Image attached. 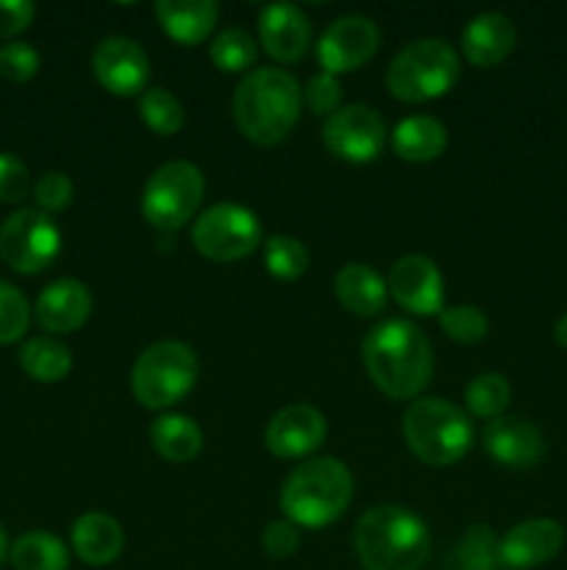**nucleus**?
<instances>
[{
  "instance_id": "1",
  "label": "nucleus",
  "mask_w": 567,
  "mask_h": 570,
  "mask_svg": "<svg viewBox=\"0 0 567 570\" xmlns=\"http://www.w3.org/2000/svg\"><path fill=\"white\" fill-rule=\"evenodd\" d=\"M367 376L387 399L409 401L426 390L434 351L426 334L409 321H384L361 343Z\"/></svg>"
},
{
  "instance_id": "2",
  "label": "nucleus",
  "mask_w": 567,
  "mask_h": 570,
  "mask_svg": "<svg viewBox=\"0 0 567 570\" xmlns=\"http://www.w3.org/2000/svg\"><path fill=\"white\" fill-rule=\"evenodd\" d=\"M300 106H304L300 83L281 67H261L248 72L231 98L239 134L256 145L284 142L298 122Z\"/></svg>"
},
{
  "instance_id": "23",
  "label": "nucleus",
  "mask_w": 567,
  "mask_h": 570,
  "mask_svg": "<svg viewBox=\"0 0 567 570\" xmlns=\"http://www.w3.org/2000/svg\"><path fill=\"white\" fill-rule=\"evenodd\" d=\"M334 289H337L339 304L359 317H372L384 312L389 298L387 282L372 267L361 265V262L345 265L337 273V278H334Z\"/></svg>"
},
{
  "instance_id": "5",
  "label": "nucleus",
  "mask_w": 567,
  "mask_h": 570,
  "mask_svg": "<svg viewBox=\"0 0 567 570\" xmlns=\"http://www.w3.org/2000/svg\"><path fill=\"white\" fill-rule=\"evenodd\" d=\"M404 438L411 454L431 468L456 465L472 449V423L445 399H417L404 415Z\"/></svg>"
},
{
  "instance_id": "41",
  "label": "nucleus",
  "mask_w": 567,
  "mask_h": 570,
  "mask_svg": "<svg viewBox=\"0 0 567 570\" xmlns=\"http://www.w3.org/2000/svg\"><path fill=\"white\" fill-rule=\"evenodd\" d=\"M554 337H556V343L561 345V348H567V312L559 317V321H556Z\"/></svg>"
},
{
  "instance_id": "3",
  "label": "nucleus",
  "mask_w": 567,
  "mask_h": 570,
  "mask_svg": "<svg viewBox=\"0 0 567 570\" xmlns=\"http://www.w3.org/2000/svg\"><path fill=\"white\" fill-rule=\"evenodd\" d=\"M354 549L367 570H420L431 554V534L406 507H372L354 529Z\"/></svg>"
},
{
  "instance_id": "37",
  "label": "nucleus",
  "mask_w": 567,
  "mask_h": 570,
  "mask_svg": "<svg viewBox=\"0 0 567 570\" xmlns=\"http://www.w3.org/2000/svg\"><path fill=\"white\" fill-rule=\"evenodd\" d=\"M31 193V173L14 154H0V204H20Z\"/></svg>"
},
{
  "instance_id": "24",
  "label": "nucleus",
  "mask_w": 567,
  "mask_h": 570,
  "mask_svg": "<svg viewBox=\"0 0 567 570\" xmlns=\"http://www.w3.org/2000/svg\"><path fill=\"white\" fill-rule=\"evenodd\" d=\"M445 145H448V131L442 122L428 115L406 117L392 131L395 156H400L404 161H415V165L439 159Z\"/></svg>"
},
{
  "instance_id": "26",
  "label": "nucleus",
  "mask_w": 567,
  "mask_h": 570,
  "mask_svg": "<svg viewBox=\"0 0 567 570\" xmlns=\"http://www.w3.org/2000/svg\"><path fill=\"white\" fill-rule=\"evenodd\" d=\"M20 367L42 384H56L67 379L72 371V354L61 340L53 337H33L20 348Z\"/></svg>"
},
{
  "instance_id": "20",
  "label": "nucleus",
  "mask_w": 567,
  "mask_h": 570,
  "mask_svg": "<svg viewBox=\"0 0 567 570\" xmlns=\"http://www.w3.org/2000/svg\"><path fill=\"white\" fill-rule=\"evenodd\" d=\"M517 45L515 22L500 11H487V14L472 17L461 31V56L472 67H495L511 56Z\"/></svg>"
},
{
  "instance_id": "22",
  "label": "nucleus",
  "mask_w": 567,
  "mask_h": 570,
  "mask_svg": "<svg viewBox=\"0 0 567 570\" xmlns=\"http://www.w3.org/2000/svg\"><path fill=\"white\" fill-rule=\"evenodd\" d=\"M122 543L126 538H122L120 523L106 512H87L72 527V551L78 560L92 568L111 566L120 557Z\"/></svg>"
},
{
  "instance_id": "38",
  "label": "nucleus",
  "mask_w": 567,
  "mask_h": 570,
  "mask_svg": "<svg viewBox=\"0 0 567 570\" xmlns=\"http://www.w3.org/2000/svg\"><path fill=\"white\" fill-rule=\"evenodd\" d=\"M304 98L315 115L331 117L334 111H339V104H342V83H339V78L331 76V72H317V76H311V81L306 83Z\"/></svg>"
},
{
  "instance_id": "7",
  "label": "nucleus",
  "mask_w": 567,
  "mask_h": 570,
  "mask_svg": "<svg viewBox=\"0 0 567 570\" xmlns=\"http://www.w3.org/2000/svg\"><path fill=\"white\" fill-rule=\"evenodd\" d=\"M198 382V356L187 343L161 340L137 356L131 371L133 399L145 410H167L187 399Z\"/></svg>"
},
{
  "instance_id": "6",
  "label": "nucleus",
  "mask_w": 567,
  "mask_h": 570,
  "mask_svg": "<svg viewBox=\"0 0 567 570\" xmlns=\"http://www.w3.org/2000/svg\"><path fill=\"white\" fill-rule=\"evenodd\" d=\"M461 72L459 53L445 39L411 42L389 61L387 89L404 104H426L456 87Z\"/></svg>"
},
{
  "instance_id": "10",
  "label": "nucleus",
  "mask_w": 567,
  "mask_h": 570,
  "mask_svg": "<svg viewBox=\"0 0 567 570\" xmlns=\"http://www.w3.org/2000/svg\"><path fill=\"white\" fill-rule=\"evenodd\" d=\"M59 228L39 209H17L0 226V259L22 276L44 271L59 256Z\"/></svg>"
},
{
  "instance_id": "34",
  "label": "nucleus",
  "mask_w": 567,
  "mask_h": 570,
  "mask_svg": "<svg viewBox=\"0 0 567 570\" xmlns=\"http://www.w3.org/2000/svg\"><path fill=\"white\" fill-rule=\"evenodd\" d=\"M439 326L450 340L461 345H476L489 334V321L478 306H448V309L442 306Z\"/></svg>"
},
{
  "instance_id": "40",
  "label": "nucleus",
  "mask_w": 567,
  "mask_h": 570,
  "mask_svg": "<svg viewBox=\"0 0 567 570\" xmlns=\"http://www.w3.org/2000/svg\"><path fill=\"white\" fill-rule=\"evenodd\" d=\"M37 17V6L31 0H0V37L11 39L26 31Z\"/></svg>"
},
{
  "instance_id": "17",
  "label": "nucleus",
  "mask_w": 567,
  "mask_h": 570,
  "mask_svg": "<svg viewBox=\"0 0 567 570\" xmlns=\"http://www.w3.org/2000/svg\"><path fill=\"white\" fill-rule=\"evenodd\" d=\"M565 546V529L550 518L517 523L498 540V562L509 570H531L554 560Z\"/></svg>"
},
{
  "instance_id": "42",
  "label": "nucleus",
  "mask_w": 567,
  "mask_h": 570,
  "mask_svg": "<svg viewBox=\"0 0 567 570\" xmlns=\"http://www.w3.org/2000/svg\"><path fill=\"white\" fill-rule=\"evenodd\" d=\"M9 538H6V529L0 527V566L6 562V557H9Z\"/></svg>"
},
{
  "instance_id": "11",
  "label": "nucleus",
  "mask_w": 567,
  "mask_h": 570,
  "mask_svg": "<svg viewBox=\"0 0 567 570\" xmlns=\"http://www.w3.org/2000/svg\"><path fill=\"white\" fill-rule=\"evenodd\" d=\"M322 142L337 159L365 165L378 159L387 142V122L365 104L339 106L322 126Z\"/></svg>"
},
{
  "instance_id": "39",
  "label": "nucleus",
  "mask_w": 567,
  "mask_h": 570,
  "mask_svg": "<svg viewBox=\"0 0 567 570\" xmlns=\"http://www.w3.org/2000/svg\"><path fill=\"white\" fill-rule=\"evenodd\" d=\"M261 546H265V551L272 560H289V557L298 551L300 534L298 529H295V523L272 521L270 527L261 532Z\"/></svg>"
},
{
  "instance_id": "25",
  "label": "nucleus",
  "mask_w": 567,
  "mask_h": 570,
  "mask_svg": "<svg viewBox=\"0 0 567 570\" xmlns=\"http://www.w3.org/2000/svg\"><path fill=\"white\" fill-rule=\"evenodd\" d=\"M150 445L167 462H192L203 449V434L198 423L187 415H161L150 423Z\"/></svg>"
},
{
  "instance_id": "27",
  "label": "nucleus",
  "mask_w": 567,
  "mask_h": 570,
  "mask_svg": "<svg viewBox=\"0 0 567 570\" xmlns=\"http://www.w3.org/2000/svg\"><path fill=\"white\" fill-rule=\"evenodd\" d=\"M14 570H67L70 551L56 534L26 532L9 551Z\"/></svg>"
},
{
  "instance_id": "12",
  "label": "nucleus",
  "mask_w": 567,
  "mask_h": 570,
  "mask_svg": "<svg viewBox=\"0 0 567 570\" xmlns=\"http://www.w3.org/2000/svg\"><path fill=\"white\" fill-rule=\"evenodd\" d=\"M378 45H381V33H378L376 22L361 14L339 17L322 31L320 42H317V61H320L322 72L339 76V72L365 67L376 56Z\"/></svg>"
},
{
  "instance_id": "18",
  "label": "nucleus",
  "mask_w": 567,
  "mask_h": 570,
  "mask_svg": "<svg viewBox=\"0 0 567 570\" xmlns=\"http://www.w3.org/2000/svg\"><path fill=\"white\" fill-rule=\"evenodd\" d=\"M261 48L281 65H295L311 45L309 17L292 3H270L259 14Z\"/></svg>"
},
{
  "instance_id": "32",
  "label": "nucleus",
  "mask_w": 567,
  "mask_h": 570,
  "mask_svg": "<svg viewBox=\"0 0 567 570\" xmlns=\"http://www.w3.org/2000/svg\"><path fill=\"white\" fill-rule=\"evenodd\" d=\"M265 265L278 282H298L309 271V250L300 239L276 234L265 243Z\"/></svg>"
},
{
  "instance_id": "21",
  "label": "nucleus",
  "mask_w": 567,
  "mask_h": 570,
  "mask_svg": "<svg viewBox=\"0 0 567 570\" xmlns=\"http://www.w3.org/2000/svg\"><path fill=\"white\" fill-rule=\"evenodd\" d=\"M156 17L167 37L189 48L211 37L220 20V6L215 0H159Z\"/></svg>"
},
{
  "instance_id": "31",
  "label": "nucleus",
  "mask_w": 567,
  "mask_h": 570,
  "mask_svg": "<svg viewBox=\"0 0 567 570\" xmlns=\"http://www.w3.org/2000/svg\"><path fill=\"white\" fill-rule=\"evenodd\" d=\"M139 115L142 122L159 137H172V134L181 131L183 126V106L167 89H145L142 98H139Z\"/></svg>"
},
{
  "instance_id": "35",
  "label": "nucleus",
  "mask_w": 567,
  "mask_h": 570,
  "mask_svg": "<svg viewBox=\"0 0 567 570\" xmlns=\"http://www.w3.org/2000/svg\"><path fill=\"white\" fill-rule=\"evenodd\" d=\"M39 53L28 42H9L0 48V76L11 83L31 81L39 72Z\"/></svg>"
},
{
  "instance_id": "14",
  "label": "nucleus",
  "mask_w": 567,
  "mask_h": 570,
  "mask_svg": "<svg viewBox=\"0 0 567 570\" xmlns=\"http://www.w3.org/2000/svg\"><path fill=\"white\" fill-rule=\"evenodd\" d=\"M387 289L395 298V304H400L411 315L426 317L442 312V273H439V267L428 256H400L392 265V271H389Z\"/></svg>"
},
{
  "instance_id": "28",
  "label": "nucleus",
  "mask_w": 567,
  "mask_h": 570,
  "mask_svg": "<svg viewBox=\"0 0 567 570\" xmlns=\"http://www.w3.org/2000/svg\"><path fill=\"white\" fill-rule=\"evenodd\" d=\"M498 538L484 523H472L450 551V570H498Z\"/></svg>"
},
{
  "instance_id": "4",
  "label": "nucleus",
  "mask_w": 567,
  "mask_h": 570,
  "mask_svg": "<svg viewBox=\"0 0 567 570\" xmlns=\"http://www.w3.org/2000/svg\"><path fill=\"white\" fill-rule=\"evenodd\" d=\"M354 501V476L345 462L317 456L295 468L281 488V512L289 523L322 529L339 521Z\"/></svg>"
},
{
  "instance_id": "36",
  "label": "nucleus",
  "mask_w": 567,
  "mask_h": 570,
  "mask_svg": "<svg viewBox=\"0 0 567 570\" xmlns=\"http://www.w3.org/2000/svg\"><path fill=\"white\" fill-rule=\"evenodd\" d=\"M33 200H37L39 212L53 215V212H64L72 204V181L59 170L44 173L33 187Z\"/></svg>"
},
{
  "instance_id": "9",
  "label": "nucleus",
  "mask_w": 567,
  "mask_h": 570,
  "mask_svg": "<svg viewBox=\"0 0 567 570\" xmlns=\"http://www.w3.org/2000/svg\"><path fill=\"white\" fill-rule=\"evenodd\" d=\"M192 245L211 262H239L261 245V223L248 206L217 204L195 220Z\"/></svg>"
},
{
  "instance_id": "19",
  "label": "nucleus",
  "mask_w": 567,
  "mask_h": 570,
  "mask_svg": "<svg viewBox=\"0 0 567 570\" xmlns=\"http://www.w3.org/2000/svg\"><path fill=\"white\" fill-rule=\"evenodd\" d=\"M92 295L76 278H59L39 293L33 304V317L50 334L78 332L89 321Z\"/></svg>"
},
{
  "instance_id": "29",
  "label": "nucleus",
  "mask_w": 567,
  "mask_h": 570,
  "mask_svg": "<svg viewBox=\"0 0 567 570\" xmlns=\"http://www.w3.org/2000/svg\"><path fill=\"white\" fill-rule=\"evenodd\" d=\"M256 56H259V48L245 28H226L209 45L211 65L220 67L222 72H245L253 67Z\"/></svg>"
},
{
  "instance_id": "33",
  "label": "nucleus",
  "mask_w": 567,
  "mask_h": 570,
  "mask_svg": "<svg viewBox=\"0 0 567 570\" xmlns=\"http://www.w3.org/2000/svg\"><path fill=\"white\" fill-rule=\"evenodd\" d=\"M31 326V306L14 284L0 278V345L22 340Z\"/></svg>"
},
{
  "instance_id": "13",
  "label": "nucleus",
  "mask_w": 567,
  "mask_h": 570,
  "mask_svg": "<svg viewBox=\"0 0 567 570\" xmlns=\"http://www.w3.org/2000/svg\"><path fill=\"white\" fill-rule=\"evenodd\" d=\"M92 70L100 87L117 98H131L148 87L150 61L128 37H106L92 53Z\"/></svg>"
},
{
  "instance_id": "8",
  "label": "nucleus",
  "mask_w": 567,
  "mask_h": 570,
  "mask_svg": "<svg viewBox=\"0 0 567 570\" xmlns=\"http://www.w3.org/2000/svg\"><path fill=\"white\" fill-rule=\"evenodd\" d=\"M203 193V173L192 161H167L145 184V220L159 232H178L195 215Z\"/></svg>"
},
{
  "instance_id": "16",
  "label": "nucleus",
  "mask_w": 567,
  "mask_h": 570,
  "mask_svg": "<svg viewBox=\"0 0 567 570\" xmlns=\"http://www.w3.org/2000/svg\"><path fill=\"white\" fill-rule=\"evenodd\" d=\"M484 451L498 465L509 471H528L537 468L545 456V438L531 421L517 415H500L484 429Z\"/></svg>"
},
{
  "instance_id": "30",
  "label": "nucleus",
  "mask_w": 567,
  "mask_h": 570,
  "mask_svg": "<svg viewBox=\"0 0 567 570\" xmlns=\"http://www.w3.org/2000/svg\"><path fill=\"white\" fill-rule=\"evenodd\" d=\"M511 401V387L500 373H481L465 387V406L476 417H500Z\"/></svg>"
},
{
  "instance_id": "15",
  "label": "nucleus",
  "mask_w": 567,
  "mask_h": 570,
  "mask_svg": "<svg viewBox=\"0 0 567 570\" xmlns=\"http://www.w3.org/2000/svg\"><path fill=\"white\" fill-rule=\"evenodd\" d=\"M326 417L320 410L309 404H289L267 423L265 445L281 460H300L326 443Z\"/></svg>"
}]
</instances>
